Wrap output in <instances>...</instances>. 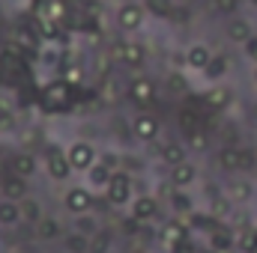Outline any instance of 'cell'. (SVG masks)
Listing matches in <instances>:
<instances>
[{
  "label": "cell",
  "instance_id": "cell-42",
  "mask_svg": "<svg viewBox=\"0 0 257 253\" xmlns=\"http://www.w3.org/2000/svg\"><path fill=\"white\" fill-rule=\"evenodd\" d=\"M251 116H254V120H257V102H254V108H251Z\"/></svg>",
  "mask_w": 257,
  "mask_h": 253
},
{
  "label": "cell",
  "instance_id": "cell-35",
  "mask_svg": "<svg viewBox=\"0 0 257 253\" xmlns=\"http://www.w3.org/2000/svg\"><path fill=\"white\" fill-rule=\"evenodd\" d=\"M186 146H189V149H197V152H200V149H206V134H203L200 128L189 131V134H186Z\"/></svg>",
  "mask_w": 257,
  "mask_h": 253
},
{
  "label": "cell",
  "instance_id": "cell-23",
  "mask_svg": "<svg viewBox=\"0 0 257 253\" xmlns=\"http://www.w3.org/2000/svg\"><path fill=\"white\" fill-rule=\"evenodd\" d=\"M75 232H81V236L93 238L96 232H102V224H99V218L90 212V214H81V218H75Z\"/></svg>",
  "mask_w": 257,
  "mask_h": 253
},
{
  "label": "cell",
  "instance_id": "cell-47",
  "mask_svg": "<svg viewBox=\"0 0 257 253\" xmlns=\"http://www.w3.org/2000/svg\"><path fill=\"white\" fill-rule=\"evenodd\" d=\"M254 80H257V68H254Z\"/></svg>",
  "mask_w": 257,
  "mask_h": 253
},
{
  "label": "cell",
  "instance_id": "cell-25",
  "mask_svg": "<svg viewBox=\"0 0 257 253\" xmlns=\"http://www.w3.org/2000/svg\"><path fill=\"white\" fill-rule=\"evenodd\" d=\"M227 196H230V202H248L254 196V185L251 182H230L227 185Z\"/></svg>",
  "mask_w": 257,
  "mask_h": 253
},
{
  "label": "cell",
  "instance_id": "cell-45",
  "mask_svg": "<svg viewBox=\"0 0 257 253\" xmlns=\"http://www.w3.org/2000/svg\"><path fill=\"white\" fill-rule=\"evenodd\" d=\"M197 253H215V250H209V248H206V250H197Z\"/></svg>",
  "mask_w": 257,
  "mask_h": 253
},
{
  "label": "cell",
  "instance_id": "cell-24",
  "mask_svg": "<svg viewBox=\"0 0 257 253\" xmlns=\"http://www.w3.org/2000/svg\"><path fill=\"white\" fill-rule=\"evenodd\" d=\"M189 226H192V230H203V232L212 236V232L221 230V220H215L209 212H203V214H192V218H189Z\"/></svg>",
  "mask_w": 257,
  "mask_h": 253
},
{
  "label": "cell",
  "instance_id": "cell-3",
  "mask_svg": "<svg viewBox=\"0 0 257 253\" xmlns=\"http://www.w3.org/2000/svg\"><path fill=\"white\" fill-rule=\"evenodd\" d=\"M105 200L111 206H132V176L128 173H114L111 185L105 188Z\"/></svg>",
  "mask_w": 257,
  "mask_h": 253
},
{
  "label": "cell",
  "instance_id": "cell-9",
  "mask_svg": "<svg viewBox=\"0 0 257 253\" xmlns=\"http://www.w3.org/2000/svg\"><path fill=\"white\" fill-rule=\"evenodd\" d=\"M0 194H3V200H12V202H24L30 194H27V182L21 179V176H9L3 185H0Z\"/></svg>",
  "mask_w": 257,
  "mask_h": 253
},
{
  "label": "cell",
  "instance_id": "cell-5",
  "mask_svg": "<svg viewBox=\"0 0 257 253\" xmlns=\"http://www.w3.org/2000/svg\"><path fill=\"white\" fill-rule=\"evenodd\" d=\"M126 96L138 104V108H147V104L156 98V86H153V80H150V78H135V80H128Z\"/></svg>",
  "mask_w": 257,
  "mask_h": 253
},
{
  "label": "cell",
  "instance_id": "cell-44",
  "mask_svg": "<svg viewBox=\"0 0 257 253\" xmlns=\"http://www.w3.org/2000/svg\"><path fill=\"white\" fill-rule=\"evenodd\" d=\"M132 253H150V250H144V248H138V250H132Z\"/></svg>",
  "mask_w": 257,
  "mask_h": 253
},
{
  "label": "cell",
  "instance_id": "cell-27",
  "mask_svg": "<svg viewBox=\"0 0 257 253\" xmlns=\"http://www.w3.org/2000/svg\"><path fill=\"white\" fill-rule=\"evenodd\" d=\"M206 104L215 108V110H224V108L230 104V90H227V86H212V90L206 92Z\"/></svg>",
  "mask_w": 257,
  "mask_h": 253
},
{
  "label": "cell",
  "instance_id": "cell-18",
  "mask_svg": "<svg viewBox=\"0 0 257 253\" xmlns=\"http://www.w3.org/2000/svg\"><path fill=\"white\" fill-rule=\"evenodd\" d=\"M227 39H233V42H239V45H248V42L254 39V33H251L248 21H242V18H233V21L227 24Z\"/></svg>",
  "mask_w": 257,
  "mask_h": 253
},
{
  "label": "cell",
  "instance_id": "cell-17",
  "mask_svg": "<svg viewBox=\"0 0 257 253\" xmlns=\"http://www.w3.org/2000/svg\"><path fill=\"white\" fill-rule=\"evenodd\" d=\"M162 161H165L168 167H180V164H186V143H177V140L165 143V146H162Z\"/></svg>",
  "mask_w": 257,
  "mask_h": 253
},
{
  "label": "cell",
  "instance_id": "cell-11",
  "mask_svg": "<svg viewBox=\"0 0 257 253\" xmlns=\"http://www.w3.org/2000/svg\"><path fill=\"white\" fill-rule=\"evenodd\" d=\"M12 176H21V179H30L36 173V158L30 152H15L12 155Z\"/></svg>",
  "mask_w": 257,
  "mask_h": 253
},
{
  "label": "cell",
  "instance_id": "cell-16",
  "mask_svg": "<svg viewBox=\"0 0 257 253\" xmlns=\"http://www.w3.org/2000/svg\"><path fill=\"white\" fill-rule=\"evenodd\" d=\"M236 248V236L230 232V230H218V232H212L209 236V250H215V253H230Z\"/></svg>",
  "mask_w": 257,
  "mask_h": 253
},
{
  "label": "cell",
  "instance_id": "cell-1",
  "mask_svg": "<svg viewBox=\"0 0 257 253\" xmlns=\"http://www.w3.org/2000/svg\"><path fill=\"white\" fill-rule=\"evenodd\" d=\"M66 155H69V164H72L75 173H90V170L99 164V161H96V149H93L87 140L72 143V146L66 149Z\"/></svg>",
  "mask_w": 257,
  "mask_h": 253
},
{
  "label": "cell",
  "instance_id": "cell-33",
  "mask_svg": "<svg viewBox=\"0 0 257 253\" xmlns=\"http://www.w3.org/2000/svg\"><path fill=\"white\" fill-rule=\"evenodd\" d=\"M111 244H114V238L102 230V232H96V236L90 238V253H108L111 250Z\"/></svg>",
  "mask_w": 257,
  "mask_h": 253
},
{
  "label": "cell",
  "instance_id": "cell-30",
  "mask_svg": "<svg viewBox=\"0 0 257 253\" xmlns=\"http://www.w3.org/2000/svg\"><path fill=\"white\" fill-rule=\"evenodd\" d=\"M236 250L239 253H257V236L254 230H242L236 236Z\"/></svg>",
  "mask_w": 257,
  "mask_h": 253
},
{
  "label": "cell",
  "instance_id": "cell-43",
  "mask_svg": "<svg viewBox=\"0 0 257 253\" xmlns=\"http://www.w3.org/2000/svg\"><path fill=\"white\" fill-rule=\"evenodd\" d=\"M177 3H183V6H189V3H194V0H177Z\"/></svg>",
  "mask_w": 257,
  "mask_h": 253
},
{
  "label": "cell",
  "instance_id": "cell-4",
  "mask_svg": "<svg viewBox=\"0 0 257 253\" xmlns=\"http://www.w3.org/2000/svg\"><path fill=\"white\" fill-rule=\"evenodd\" d=\"M45 170H48V176H51V179H57V182H66V179L75 173V170H72V164H69V155L60 152V149H48Z\"/></svg>",
  "mask_w": 257,
  "mask_h": 253
},
{
  "label": "cell",
  "instance_id": "cell-13",
  "mask_svg": "<svg viewBox=\"0 0 257 253\" xmlns=\"http://www.w3.org/2000/svg\"><path fill=\"white\" fill-rule=\"evenodd\" d=\"M111 179H114V170L111 167H105L102 161L87 173V182H90V190H105L108 185H111Z\"/></svg>",
  "mask_w": 257,
  "mask_h": 253
},
{
  "label": "cell",
  "instance_id": "cell-8",
  "mask_svg": "<svg viewBox=\"0 0 257 253\" xmlns=\"http://www.w3.org/2000/svg\"><path fill=\"white\" fill-rule=\"evenodd\" d=\"M162 242H165L168 248L186 244V242H189V224H183V220H171V224H165V230H162Z\"/></svg>",
  "mask_w": 257,
  "mask_h": 253
},
{
  "label": "cell",
  "instance_id": "cell-29",
  "mask_svg": "<svg viewBox=\"0 0 257 253\" xmlns=\"http://www.w3.org/2000/svg\"><path fill=\"white\" fill-rule=\"evenodd\" d=\"M66 250L69 253H90V238L72 230V232L66 236Z\"/></svg>",
  "mask_w": 257,
  "mask_h": 253
},
{
  "label": "cell",
  "instance_id": "cell-20",
  "mask_svg": "<svg viewBox=\"0 0 257 253\" xmlns=\"http://www.w3.org/2000/svg\"><path fill=\"white\" fill-rule=\"evenodd\" d=\"M66 98H69V84L66 80H57L45 90V108H63Z\"/></svg>",
  "mask_w": 257,
  "mask_h": 253
},
{
  "label": "cell",
  "instance_id": "cell-38",
  "mask_svg": "<svg viewBox=\"0 0 257 253\" xmlns=\"http://www.w3.org/2000/svg\"><path fill=\"white\" fill-rule=\"evenodd\" d=\"M168 18H171V21H180V24H183V21L189 18V12H186V9H171V15H168Z\"/></svg>",
  "mask_w": 257,
  "mask_h": 253
},
{
  "label": "cell",
  "instance_id": "cell-10",
  "mask_svg": "<svg viewBox=\"0 0 257 253\" xmlns=\"http://www.w3.org/2000/svg\"><path fill=\"white\" fill-rule=\"evenodd\" d=\"M117 21H120L123 30H138V27L144 24V6H138V3H126V6L120 9Z\"/></svg>",
  "mask_w": 257,
  "mask_h": 253
},
{
  "label": "cell",
  "instance_id": "cell-46",
  "mask_svg": "<svg viewBox=\"0 0 257 253\" xmlns=\"http://www.w3.org/2000/svg\"><path fill=\"white\" fill-rule=\"evenodd\" d=\"M251 230H254V236H257V226H251Z\"/></svg>",
  "mask_w": 257,
  "mask_h": 253
},
{
  "label": "cell",
  "instance_id": "cell-28",
  "mask_svg": "<svg viewBox=\"0 0 257 253\" xmlns=\"http://www.w3.org/2000/svg\"><path fill=\"white\" fill-rule=\"evenodd\" d=\"M171 206H174V212H180V214H189L194 208V200L186 194V190L174 188V194H171Z\"/></svg>",
  "mask_w": 257,
  "mask_h": 253
},
{
  "label": "cell",
  "instance_id": "cell-22",
  "mask_svg": "<svg viewBox=\"0 0 257 253\" xmlns=\"http://www.w3.org/2000/svg\"><path fill=\"white\" fill-rule=\"evenodd\" d=\"M117 54H120V60L128 66H141L144 63V48L138 45V42H123V45H117Z\"/></svg>",
  "mask_w": 257,
  "mask_h": 253
},
{
  "label": "cell",
  "instance_id": "cell-6",
  "mask_svg": "<svg viewBox=\"0 0 257 253\" xmlns=\"http://www.w3.org/2000/svg\"><path fill=\"white\" fill-rule=\"evenodd\" d=\"M128 214H132V220H138V224H150V220H156V214H159V202H156L153 196H135L132 206H128Z\"/></svg>",
  "mask_w": 257,
  "mask_h": 253
},
{
  "label": "cell",
  "instance_id": "cell-40",
  "mask_svg": "<svg viewBox=\"0 0 257 253\" xmlns=\"http://www.w3.org/2000/svg\"><path fill=\"white\" fill-rule=\"evenodd\" d=\"M245 54H248V57H251V60L257 63V36L251 39V42H248V45H245Z\"/></svg>",
  "mask_w": 257,
  "mask_h": 253
},
{
  "label": "cell",
  "instance_id": "cell-12",
  "mask_svg": "<svg viewBox=\"0 0 257 253\" xmlns=\"http://www.w3.org/2000/svg\"><path fill=\"white\" fill-rule=\"evenodd\" d=\"M209 63H212L209 48H203V45H192V48L186 51V66L194 68V72H206V66Z\"/></svg>",
  "mask_w": 257,
  "mask_h": 253
},
{
  "label": "cell",
  "instance_id": "cell-41",
  "mask_svg": "<svg viewBox=\"0 0 257 253\" xmlns=\"http://www.w3.org/2000/svg\"><path fill=\"white\" fill-rule=\"evenodd\" d=\"M12 126H15L12 114H0V128H12Z\"/></svg>",
  "mask_w": 257,
  "mask_h": 253
},
{
  "label": "cell",
  "instance_id": "cell-39",
  "mask_svg": "<svg viewBox=\"0 0 257 253\" xmlns=\"http://www.w3.org/2000/svg\"><path fill=\"white\" fill-rule=\"evenodd\" d=\"M99 161H102V164H105V167H111V170H114V167H117V155H114V152H105V155H102V158H99Z\"/></svg>",
  "mask_w": 257,
  "mask_h": 253
},
{
  "label": "cell",
  "instance_id": "cell-21",
  "mask_svg": "<svg viewBox=\"0 0 257 253\" xmlns=\"http://www.w3.org/2000/svg\"><path fill=\"white\" fill-rule=\"evenodd\" d=\"M218 164H221V170H242V164H245V152L242 149H221V155H218Z\"/></svg>",
  "mask_w": 257,
  "mask_h": 253
},
{
  "label": "cell",
  "instance_id": "cell-36",
  "mask_svg": "<svg viewBox=\"0 0 257 253\" xmlns=\"http://www.w3.org/2000/svg\"><path fill=\"white\" fill-rule=\"evenodd\" d=\"M105 86H108V90H105V92H102V96H105V98H108V102H114V98H117V96H120V84H117V80H108V84H105Z\"/></svg>",
  "mask_w": 257,
  "mask_h": 253
},
{
  "label": "cell",
  "instance_id": "cell-34",
  "mask_svg": "<svg viewBox=\"0 0 257 253\" xmlns=\"http://www.w3.org/2000/svg\"><path fill=\"white\" fill-rule=\"evenodd\" d=\"M153 15H162V18H168L171 15V9H174V0H147L144 3Z\"/></svg>",
  "mask_w": 257,
  "mask_h": 253
},
{
  "label": "cell",
  "instance_id": "cell-31",
  "mask_svg": "<svg viewBox=\"0 0 257 253\" xmlns=\"http://www.w3.org/2000/svg\"><path fill=\"white\" fill-rule=\"evenodd\" d=\"M230 206H233V202H230V196H227V194H224V196H215V200H212V206H209V214H212L215 220H221V218H227V214H230Z\"/></svg>",
  "mask_w": 257,
  "mask_h": 253
},
{
  "label": "cell",
  "instance_id": "cell-32",
  "mask_svg": "<svg viewBox=\"0 0 257 253\" xmlns=\"http://www.w3.org/2000/svg\"><path fill=\"white\" fill-rule=\"evenodd\" d=\"M224 72H227V57H212V63L206 66V72H203V74H206L209 80H221V78H224Z\"/></svg>",
  "mask_w": 257,
  "mask_h": 253
},
{
  "label": "cell",
  "instance_id": "cell-14",
  "mask_svg": "<svg viewBox=\"0 0 257 253\" xmlns=\"http://www.w3.org/2000/svg\"><path fill=\"white\" fill-rule=\"evenodd\" d=\"M33 230H36V238H42V242H57L63 236V226L57 218H42Z\"/></svg>",
  "mask_w": 257,
  "mask_h": 253
},
{
  "label": "cell",
  "instance_id": "cell-15",
  "mask_svg": "<svg viewBox=\"0 0 257 253\" xmlns=\"http://www.w3.org/2000/svg\"><path fill=\"white\" fill-rule=\"evenodd\" d=\"M194 179H197V170H194V164H189V161L180 164V167H171V185L174 188H180V190L189 188Z\"/></svg>",
  "mask_w": 257,
  "mask_h": 253
},
{
  "label": "cell",
  "instance_id": "cell-19",
  "mask_svg": "<svg viewBox=\"0 0 257 253\" xmlns=\"http://www.w3.org/2000/svg\"><path fill=\"white\" fill-rule=\"evenodd\" d=\"M21 202H12V200H0V226H15L21 224Z\"/></svg>",
  "mask_w": 257,
  "mask_h": 253
},
{
  "label": "cell",
  "instance_id": "cell-2",
  "mask_svg": "<svg viewBox=\"0 0 257 253\" xmlns=\"http://www.w3.org/2000/svg\"><path fill=\"white\" fill-rule=\"evenodd\" d=\"M93 190L90 188H81V185H75V188H69L63 194V206L75 214V218H81V214H90L93 212Z\"/></svg>",
  "mask_w": 257,
  "mask_h": 253
},
{
  "label": "cell",
  "instance_id": "cell-26",
  "mask_svg": "<svg viewBox=\"0 0 257 253\" xmlns=\"http://www.w3.org/2000/svg\"><path fill=\"white\" fill-rule=\"evenodd\" d=\"M21 218H24L27 224H33V226H36V224L45 218V214H42V202H39V200H33V196H27V200L21 202Z\"/></svg>",
  "mask_w": 257,
  "mask_h": 253
},
{
  "label": "cell",
  "instance_id": "cell-37",
  "mask_svg": "<svg viewBox=\"0 0 257 253\" xmlns=\"http://www.w3.org/2000/svg\"><path fill=\"white\" fill-rule=\"evenodd\" d=\"M236 3H239V0H215V9H218V12H233Z\"/></svg>",
  "mask_w": 257,
  "mask_h": 253
},
{
  "label": "cell",
  "instance_id": "cell-7",
  "mask_svg": "<svg viewBox=\"0 0 257 253\" xmlns=\"http://www.w3.org/2000/svg\"><path fill=\"white\" fill-rule=\"evenodd\" d=\"M132 134H135L138 140H144V143H153V140L159 137V120H156L153 114H138V116L132 120Z\"/></svg>",
  "mask_w": 257,
  "mask_h": 253
}]
</instances>
